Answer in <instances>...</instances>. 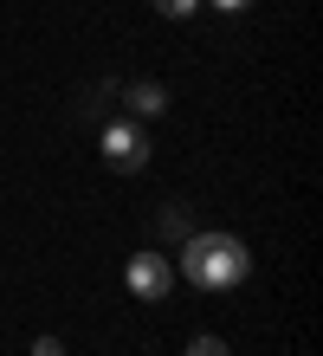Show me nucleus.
<instances>
[{
  "label": "nucleus",
  "instance_id": "obj_2",
  "mask_svg": "<svg viewBox=\"0 0 323 356\" xmlns=\"http://www.w3.org/2000/svg\"><path fill=\"white\" fill-rule=\"evenodd\" d=\"M149 130L142 123H110V130H103V162H110L117 175H142L149 169Z\"/></svg>",
  "mask_w": 323,
  "mask_h": 356
},
{
  "label": "nucleus",
  "instance_id": "obj_3",
  "mask_svg": "<svg viewBox=\"0 0 323 356\" xmlns=\"http://www.w3.org/2000/svg\"><path fill=\"white\" fill-rule=\"evenodd\" d=\"M123 285L136 291L142 305H162L168 291H175V259H162V253H129V266H123Z\"/></svg>",
  "mask_w": 323,
  "mask_h": 356
},
{
  "label": "nucleus",
  "instance_id": "obj_4",
  "mask_svg": "<svg viewBox=\"0 0 323 356\" xmlns=\"http://www.w3.org/2000/svg\"><path fill=\"white\" fill-rule=\"evenodd\" d=\"M117 97L129 104V117H162L168 111V85H156V78H136V85H123Z\"/></svg>",
  "mask_w": 323,
  "mask_h": 356
},
{
  "label": "nucleus",
  "instance_id": "obj_9",
  "mask_svg": "<svg viewBox=\"0 0 323 356\" xmlns=\"http://www.w3.org/2000/svg\"><path fill=\"white\" fill-rule=\"evenodd\" d=\"M213 7H220V13H246L252 0H213Z\"/></svg>",
  "mask_w": 323,
  "mask_h": 356
},
{
  "label": "nucleus",
  "instance_id": "obj_8",
  "mask_svg": "<svg viewBox=\"0 0 323 356\" xmlns=\"http://www.w3.org/2000/svg\"><path fill=\"white\" fill-rule=\"evenodd\" d=\"M33 356H65V343H58V337H39V343H33Z\"/></svg>",
  "mask_w": 323,
  "mask_h": 356
},
{
  "label": "nucleus",
  "instance_id": "obj_1",
  "mask_svg": "<svg viewBox=\"0 0 323 356\" xmlns=\"http://www.w3.org/2000/svg\"><path fill=\"white\" fill-rule=\"evenodd\" d=\"M252 272V253H246V240H233V234H194L181 240V279L188 285H201V291H233Z\"/></svg>",
  "mask_w": 323,
  "mask_h": 356
},
{
  "label": "nucleus",
  "instance_id": "obj_6",
  "mask_svg": "<svg viewBox=\"0 0 323 356\" xmlns=\"http://www.w3.org/2000/svg\"><path fill=\"white\" fill-rule=\"evenodd\" d=\"M181 356H233V350H226V343H220V337H194V343H188V350H181Z\"/></svg>",
  "mask_w": 323,
  "mask_h": 356
},
{
  "label": "nucleus",
  "instance_id": "obj_7",
  "mask_svg": "<svg viewBox=\"0 0 323 356\" xmlns=\"http://www.w3.org/2000/svg\"><path fill=\"white\" fill-rule=\"evenodd\" d=\"M194 7H201V0H156V13H162V19H188Z\"/></svg>",
  "mask_w": 323,
  "mask_h": 356
},
{
  "label": "nucleus",
  "instance_id": "obj_5",
  "mask_svg": "<svg viewBox=\"0 0 323 356\" xmlns=\"http://www.w3.org/2000/svg\"><path fill=\"white\" fill-rule=\"evenodd\" d=\"M156 234H162V240H188V234H194V214H188L181 201H168L162 214H156Z\"/></svg>",
  "mask_w": 323,
  "mask_h": 356
}]
</instances>
